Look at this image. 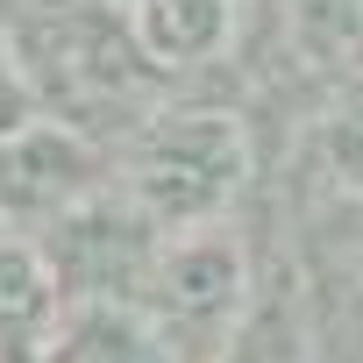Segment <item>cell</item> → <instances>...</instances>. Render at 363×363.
<instances>
[{
  "mask_svg": "<svg viewBox=\"0 0 363 363\" xmlns=\"http://www.w3.org/2000/svg\"><path fill=\"white\" fill-rule=\"evenodd\" d=\"M100 8H114V15H121V8H128V0H100Z\"/></svg>",
  "mask_w": 363,
  "mask_h": 363,
  "instance_id": "10",
  "label": "cell"
},
{
  "mask_svg": "<svg viewBox=\"0 0 363 363\" xmlns=\"http://www.w3.org/2000/svg\"><path fill=\"white\" fill-rule=\"evenodd\" d=\"M121 22L150 72H200L242 43V0H128Z\"/></svg>",
  "mask_w": 363,
  "mask_h": 363,
  "instance_id": "5",
  "label": "cell"
},
{
  "mask_svg": "<svg viewBox=\"0 0 363 363\" xmlns=\"http://www.w3.org/2000/svg\"><path fill=\"white\" fill-rule=\"evenodd\" d=\"M43 363H65V356H43Z\"/></svg>",
  "mask_w": 363,
  "mask_h": 363,
  "instance_id": "11",
  "label": "cell"
},
{
  "mask_svg": "<svg viewBox=\"0 0 363 363\" xmlns=\"http://www.w3.org/2000/svg\"><path fill=\"white\" fill-rule=\"evenodd\" d=\"M100 178H107V150L93 135H79L65 121H29L22 135L0 143V221L36 235L50 214H65Z\"/></svg>",
  "mask_w": 363,
  "mask_h": 363,
  "instance_id": "4",
  "label": "cell"
},
{
  "mask_svg": "<svg viewBox=\"0 0 363 363\" xmlns=\"http://www.w3.org/2000/svg\"><path fill=\"white\" fill-rule=\"evenodd\" d=\"M29 121H43V107H36V93H29L22 65H15V43H8V22H0V143H8V135H22Z\"/></svg>",
  "mask_w": 363,
  "mask_h": 363,
  "instance_id": "9",
  "label": "cell"
},
{
  "mask_svg": "<svg viewBox=\"0 0 363 363\" xmlns=\"http://www.w3.org/2000/svg\"><path fill=\"white\" fill-rule=\"evenodd\" d=\"M214 363H306V285H292L285 271L257 278L250 313L235 320Z\"/></svg>",
  "mask_w": 363,
  "mask_h": 363,
  "instance_id": "8",
  "label": "cell"
},
{
  "mask_svg": "<svg viewBox=\"0 0 363 363\" xmlns=\"http://www.w3.org/2000/svg\"><path fill=\"white\" fill-rule=\"evenodd\" d=\"M50 356L65 363H178L171 342L150 328V313L135 299H79L57 313Z\"/></svg>",
  "mask_w": 363,
  "mask_h": 363,
  "instance_id": "7",
  "label": "cell"
},
{
  "mask_svg": "<svg viewBox=\"0 0 363 363\" xmlns=\"http://www.w3.org/2000/svg\"><path fill=\"white\" fill-rule=\"evenodd\" d=\"M57 285L43 271V250L29 228L0 221V363H43L57 335Z\"/></svg>",
  "mask_w": 363,
  "mask_h": 363,
  "instance_id": "6",
  "label": "cell"
},
{
  "mask_svg": "<svg viewBox=\"0 0 363 363\" xmlns=\"http://www.w3.org/2000/svg\"><path fill=\"white\" fill-rule=\"evenodd\" d=\"M250 292H257V257L228 214L200 228H171L135 285V306L150 313V328L171 342L178 363H214L235 320L250 313Z\"/></svg>",
  "mask_w": 363,
  "mask_h": 363,
  "instance_id": "2",
  "label": "cell"
},
{
  "mask_svg": "<svg viewBox=\"0 0 363 363\" xmlns=\"http://www.w3.org/2000/svg\"><path fill=\"white\" fill-rule=\"evenodd\" d=\"M107 178L164 235L228 221L250 186V128L228 107H150L114 143Z\"/></svg>",
  "mask_w": 363,
  "mask_h": 363,
  "instance_id": "1",
  "label": "cell"
},
{
  "mask_svg": "<svg viewBox=\"0 0 363 363\" xmlns=\"http://www.w3.org/2000/svg\"><path fill=\"white\" fill-rule=\"evenodd\" d=\"M157 242H164V228L114 186V178H100L93 193H79L65 214H50L36 228L43 271H50L65 306H79V299H135Z\"/></svg>",
  "mask_w": 363,
  "mask_h": 363,
  "instance_id": "3",
  "label": "cell"
}]
</instances>
